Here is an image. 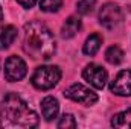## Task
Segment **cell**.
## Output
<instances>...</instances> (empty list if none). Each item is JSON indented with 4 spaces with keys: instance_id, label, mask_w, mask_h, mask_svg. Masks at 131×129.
Instances as JSON below:
<instances>
[{
    "instance_id": "cell-1",
    "label": "cell",
    "mask_w": 131,
    "mask_h": 129,
    "mask_svg": "<svg viewBox=\"0 0 131 129\" xmlns=\"http://www.w3.org/2000/svg\"><path fill=\"white\" fill-rule=\"evenodd\" d=\"M37 112L15 93H9L0 103V126L3 128L31 129L38 125Z\"/></svg>"
},
{
    "instance_id": "cell-2",
    "label": "cell",
    "mask_w": 131,
    "mask_h": 129,
    "mask_svg": "<svg viewBox=\"0 0 131 129\" xmlns=\"http://www.w3.org/2000/svg\"><path fill=\"white\" fill-rule=\"evenodd\" d=\"M23 50L34 59L47 61L57 50V41L50 29L41 21H31L25 26Z\"/></svg>"
},
{
    "instance_id": "cell-3",
    "label": "cell",
    "mask_w": 131,
    "mask_h": 129,
    "mask_svg": "<svg viewBox=\"0 0 131 129\" xmlns=\"http://www.w3.org/2000/svg\"><path fill=\"white\" fill-rule=\"evenodd\" d=\"M61 79V70L58 65H40L35 68L31 82L37 90H50Z\"/></svg>"
},
{
    "instance_id": "cell-4",
    "label": "cell",
    "mask_w": 131,
    "mask_h": 129,
    "mask_svg": "<svg viewBox=\"0 0 131 129\" xmlns=\"http://www.w3.org/2000/svg\"><path fill=\"white\" fill-rule=\"evenodd\" d=\"M64 97L76 102V103H82L85 106H92L98 102V94L95 91H92L90 88H87L82 84H72L69 88L64 90Z\"/></svg>"
},
{
    "instance_id": "cell-5",
    "label": "cell",
    "mask_w": 131,
    "mask_h": 129,
    "mask_svg": "<svg viewBox=\"0 0 131 129\" xmlns=\"http://www.w3.org/2000/svg\"><path fill=\"white\" fill-rule=\"evenodd\" d=\"M28 73V65L20 56H9L5 61V78L8 82H18Z\"/></svg>"
},
{
    "instance_id": "cell-6",
    "label": "cell",
    "mask_w": 131,
    "mask_h": 129,
    "mask_svg": "<svg viewBox=\"0 0 131 129\" xmlns=\"http://www.w3.org/2000/svg\"><path fill=\"white\" fill-rule=\"evenodd\" d=\"M121 20H122V12H121V8L117 5H114V3H105L99 9V23L105 29H108V31L114 29L119 24Z\"/></svg>"
},
{
    "instance_id": "cell-7",
    "label": "cell",
    "mask_w": 131,
    "mask_h": 129,
    "mask_svg": "<svg viewBox=\"0 0 131 129\" xmlns=\"http://www.w3.org/2000/svg\"><path fill=\"white\" fill-rule=\"evenodd\" d=\"M82 78L96 90H102L107 84L108 79V73L104 67H101L98 64H89L84 71H82Z\"/></svg>"
},
{
    "instance_id": "cell-8",
    "label": "cell",
    "mask_w": 131,
    "mask_h": 129,
    "mask_svg": "<svg viewBox=\"0 0 131 129\" xmlns=\"http://www.w3.org/2000/svg\"><path fill=\"white\" fill-rule=\"evenodd\" d=\"M110 91L116 96H131V70H122L110 82Z\"/></svg>"
},
{
    "instance_id": "cell-9",
    "label": "cell",
    "mask_w": 131,
    "mask_h": 129,
    "mask_svg": "<svg viewBox=\"0 0 131 129\" xmlns=\"http://www.w3.org/2000/svg\"><path fill=\"white\" fill-rule=\"evenodd\" d=\"M60 112V103L53 96H46L41 100V114L46 122H52L58 117Z\"/></svg>"
},
{
    "instance_id": "cell-10",
    "label": "cell",
    "mask_w": 131,
    "mask_h": 129,
    "mask_svg": "<svg viewBox=\"0 0 131 129\" xmlns=\"http://www.w3.org/2000/svg\"><path fill=\"white\" fill-rule=\"evenodd\" d=\"M79 29H81V18L76 17V15H70L64 21L63 28H61V36L64 40L73 38L76 33L79 32Z\"/></svg>"
},
{
    "instance_id": "cell-11",
    "label": "cell",
    "mask_w": 131,
    "mask_h": 129,
    "mask_svg": "<svg viewBox=\"0 0 131 129\" xmlns=\"http://www.w3.org/2000/svg\"><path fill=\"white\" fill-rule=\"evenodd\" d=\"M17 28L15 26H12V24H8V26H5L2 31H0V50H6V49H9L12 44H14V41H15V38H17Z\"/></svg>"
},
{
    "instance_id": "cell-12",
    "label": "cell",
    "mask_w": 131,
    "mask_h": 129,
    "mask_svg": "<svg viewBox=\"0 0 131 129\" xmlns=\"http://www.w3.org/2000/svg\"><path fill=\"white\" fill-rule=\"evenodd\" d=\"M101 44H102V36L99 33H93V35H90L85 40L84 47H82V52L87 56H95L98 53V50L101 49Z\"/></svg>"
},
{
    "instance_id": "cell-13",
    "label": "cell",
    "mask_w": 131,
    "mask_h": 129,
    "mask_svg": "<svg viewBox=\"0 0 131 129\" xmlns=\"http://www.w3.org/2000/svg\"><path fill=\"white\" fill-rule=\"evenodd\" d=\"M111 126L113 128H131V108L113 115Z\"/></svg>"
},
{
    "instance_id": "cell-14",
    "label": "cell",
    "mask_w": 131,
    "mask_h": 129,
    "mask_svg": "<svg viewBox=\"0 0 131 129\" xmlns=\"http://www.w3.org/2000/svg\"><path fill=\"white\" fill-rule=\"evenodd\" d=\"M124 56H125L124 50L119 46H111L105 52V59H107V62H110L111 65H119L124 61Z\"/></svg>"
},
{
    "instance_id": "cell-15",
    "label": "cell",
    "mask_w": 131,
    "mask_h": 129,
    "mask_svg": "<svg viewBox=\"0 0 131 129\" xmlns=\"http://www.w3.org/2000/svg\"><path fill=\"white\" fill-rule=\"evenodd\" d=\"M96 6V0H78L76 3V11L81 15H89Z\"/></svg>"
},
{
    "instance_id": "cell-16",
    "label": "cell",
    "mask_w": 131,
    "mask_h": 129,
    "mask_svg": "<svg viewBox=\"0 0 131 129\" xmlns=\"http://www.w3.org/2000/svg\"><path fill=\"white\" fill-rule=\"evenodd\" d=\"M63 5V0H40V9L44 12H57Z\"/></svg>"
},
{
    "instance_id": "cell-17",
    "label": "cell",
    "mask_w": 131,
    "mask_h": 129,
    "mask_svg": "<svg viewBox=\"0 0 131 129\" xmlns=\"http://www.w3.org/2000/svg\"><path fill=\"white\" fill-rule=\"evenodd\" d=\"M57 126L60 129H73L76 128V120L72 114H63V117L58 120Z\"/></svg>"
},
{
    "instance_id": "cell-18",
    "label": "cell",
    "mask_w": 131,
    "mask_h": 129,
    "mask_svg": "<svg viewBox=\"0 0 131 129\" xmlns=\"http://www.w3.org/2000/svg\"><path fill=\"white\" fill-rule=\"evenodd\" d=\"M37 2H38V0H17V3H18L21 8H25V9H31Z\"/></svg>"
},
{
    "instance_id": "cell-19",
    "label": "cell",
    "mask_w": 131,
    "mask_h": 129,
    "mask_svg": "<svg viewBox=\"0 0 131 129\" xmlns=\"http://www.w3.org/2000/svg\"><path fill=\"white\" fill-rule=\"evenodd\" d=\"M2 20H3V9H2V6H0V24H2Z\"/></svg>"
}]
</instances>
